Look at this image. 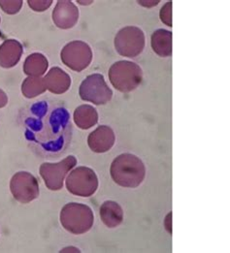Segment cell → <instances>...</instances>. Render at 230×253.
Here are the masks:
<instances>
[{
  "instance_id": "6da1fadb",
  "label": "cell",
  "mask_w": 230,
  "mask_h": 253,
  "mask_svg": "<svg viewBox=\"0 0 230 253\" xmlns=\"http://www.w3.org/2000/svg\"><path fill=\"white\" fill-rule=\"evenodd\" d=\"M22 123L27 142L41 155H58L70 142V115L64 107L53 102L32 104L25 111Z\"/></svg>"
},
{
  "instance_id": "7a4b0ae2",
  "label": "cell",
  "mask_w": 230,
  "mask_h": 253,
  "mask_svg": "<svg viewBox=\"0 0 230 253\" xmlns=\"http://www.w3.org/2000/svg\"><path fill=\"white\" fill-rule=\"evenodd\" d=\"M110 174L113 180L120 186L136 188L145 178L146 167L138 156L123 153L113 160Z\"/></svg>"
},
{
  "instance_id": "3957f363",
  "label": "cell",
  "mask_w": 230,
  "mask_h": 253,
  "mask_svg": "<svg viewBox=\"0 0 230 253\" xmlns=\"http://www.w3.org/2000/svg\"><path fill=\"white\" fill-rule=\"evenodd\" d=\"M94 222L92 209L80 203H68L60 211V223L66 231L82 235L90 231Z\"/></svg>"
},
{
  "instance_id": "277c9868",
  "label": "cell",
  "mask_w": 230,
  "mask_h": 253,
  "mask_svg": "<svg viewBox=\"0 0 230 253\" xmlns=\"http://www.w3.org/2000/svg\"><path fill=\"white\" fill-rule=\"evenodd\" d=\"M109 80L112 85L121 92H130L136 89L143 80L141 67L132 61L121 60L109 69Z\"/></svg>"
},
{
  "instance_id": "5b68a950",
  "label": "cell",
  "mask_w": 230,
  "mask_h": 253,
  "mask_svg": "<svg viewBox=\"0 0 230 253\" xmlns=\"http://www.w3.org/2000/svg\"><path fill=\"white\" fill-rule=\"evenodd\" d=\"M67 190L79 197H91L98 188V177L95 172L88 167H78L66 177Z\"/></svg>"
},
{
  "instance_id": "8992f818",
  "label": "cell",
  "mask_w": 230,
  "mask_h": 253,
  "mask_svg": "<svg viewBox=\"0 0 230 253\" xmlns=\"http://www.w3.org/2000/svg\"><path fill=\"white\" fill-rule=\"evenodd\" d=\"M79 95L82 100L95 105H105L112 99L113 91L101 74L87 77L81 84Z\"/></svg>"
},
{
  "instance_id": "52a82bcc",
  "label": "cell",
  "mask_w": 230,
  "mask_h": 253,
  "mask_svg": "<svg viewBox=\"0 0 230 253\" xmlns=\"http://www.w3.org/2000/svg\"><path fill=\"white\" fill-rule=\"evenodd\" d=\"M115 48L125 57H136L145 48V34L139 27L127 26L116 35Z\"/></svg>"
},
{
  "instance_id": "ba28073f",
  "label": "cell",
  "mask_w": 230,
  "mask_h": 253,
  "mask_svg": "<svg viewBox=\"0 0 230 253\" xmlns=\"http://www.w3.org/2000/svg\"><path fill=\"white\" fill-rule=\"evenodd\" d=\"M60 58L68 68L81 72L91 64L92 51L86 42L72 41L63 47L60 52Z\"/></svg>"
},
{
  "instance_id": "9c48e42d",
  "label": "cell",
  "mask_w": 230,
  "mask_h": 253,
  "mask_svg": "<svg viewBox=\"0 0 230 253\" xmlns=\"http://www.w3.org/2000/svg\"><path fill=\"white\" fill-rule=\"evenodd\" d=\"M76 164L75 156L69 155L57 163H43L40 166V175L46 186L50 190L56 191L62 188L64 178Z\"/></svg>"
},
{
  "instance_id": "30bf717a",
  "label": "cell",
  "mask_w": 230,
  "mask_h": 253,
  "mask_svg": "<svg viewBox=\"0 0 230 253\" xmlns=\"http://www.w3.org/2000/svg\"><path fill=\"white\" fill-rule=\"evenodd\" d=\"M10 190L13 197L23 204L32 202L40 193L37 178L28 172L16 173L11 178Z\"/></svg>"
},
{
  "instance_id": "8fae6325",
  "label": "cell",
  "mask_w": 230,
  "mask_h": 253,
  "mask_svg": "<svg viewBox=\"0 0 230 253\" xmlns=\"http://www.w3.org/2000/svg\"><path fill=\"white\" fill-rule=\"evenodd\" d=\"M79 20V10L72 1H57L52 11V22L58 28L69 29L75 26Z\"/></svg>"
},
{
  "instance_id": "7c38bea8",
  "label": "cell",
  "mask_w": 230,
  "mask_h": 253,
  "mask_svg": "<svg viewBox=\"0 0 230 253\" xmlns=\"http://www.w3.org/2000/svg\"><path fill=\"white\" fill-rule=\"evenodd\" d=\"M116 141L113 129L107 126H101L93 130L88 138L90 149L96 153H104L110 151Z\"/></svg>"
},
{
  "instance_id": "4fadbf2b",
  "label": "cell",
  "mask_w": 230,
  "mask_h": 253,
  "mask_svg": "<svg viewBox=\"0 0 230 253\" xmlns=\"http://www.w3.org/2000/svg\"><path fill=\"white\" fill-rule=\"evenodd\" d=\"M23 45L15 40L8 39L0 45V66L3 68H12L16 66L23 54Z\"/></svg>"
},
{
  "instance_id": "5bb4252c",
  "label": "cell",
  "mask_w": 230,
  "mask_h": 253,
  "mask_svg": "<svg viewBox=\"0 0 230 253\" xmlns=\"http://www.w3.org/2000/svg\"><path fill=\"white\" fill-rule=\"evenodd\" d=\"M44 83L51 93L62 94L70 88L71 78L59 67H52L44 78Z\"/></svg>"
},
{
  "instance_id": "9a60e30c",
  "label": "cell",
  "mask_w": 230,
  "mask_h": 253,
  "mask_svg": "<svg viewBox=\"0 0 230 253\" xmlns=\"http://www.w3.org/2000/svg\"><path fill=\"white\" fill-rule=\"evenodd\" d=\"M100 217L108 228H116L124 220V211L118 203L106 201L100 207Z\"/></svg>"
},
{
  "instance_id": "2e32d148",
  "label": "cell",
  "mask_w": 230,
  "mask_h": 253,
  "mask_svg": "<svg viewBox=\"0 0 230 253\" xmlns=\"http://www.w3.org/2000/svg\"><path fill=\"white\" fill-rule=\"evenodd\" d=\"M152 48L153 51L161 56L172 55V32L165 29H157L152 35Z\"/></svg>"
},
{
  "instance_id": "e0dca14e",
  "label": "cell",
  "mask_w": 230,
  "mask_h": 253,
  "mask_svg": "<svg viewBox=\"0 0 230 253\" xmlns=\"http://www.w3.org/2000/svg\"><path fill=\"white\" fill-rule=\"evenodd\" d=\"M49 66L47 57L42 53H31L24 63V72L28 77L43 76Z\"/></svg>"
},
{
  "instance_id": "ac0fdd59",
  "label": "cell",
  "mask_w": 230,
  "mask_h": 253,
  "mask_svg": "<svg viewBox=\"0 0 230 253\" xmlns=\"http://www.w3.org/2000/svg\"><path fill=\"white\" fill-rule=\"evenodd\" d=\"M74 122L81 129H90L98 122V114L95 108L91 105L79 106L74 112Z\"/></svg>"
},
{
  "instance_id": "d6986e66",
  "label": "cell",
  "mask_w": 230,
  "mask_h": 253,
  "mask_svg": "<svg viewBox=\"0 0 230 253\" xmlns=\"http://www.w3.org/2000/svg\"><path fill=\"white\" fill-rule=\"evenodd\" d=\"M46 90L44 79L41 77H27L22 84V92L26 98H34Z\"/></svg>"
},
{
  "instance_id": "ffe728a7",
  "label": "cell",
  "mask_w": 230,
  "mask_h": 253,
  "mask_svg": "<svg viewBox=\"0 0 230 253\" xmlns=\"http://www.w3.org/2000/svg\"><path fill=\"white\" fill-rule=\"evenodd\" d=\"M23 6L22 0H0V8L9 15L17 14Z\"/></svg>"
},
{
  "instance_id": "44dd1931",
  "label": "cell",
  "mask_w": 230,
  "mask_h": 253,
  "mask_svg": "<svg viewBox=\"0 0 230 253\" xmlns=\"http://www.w3.org/2000/svg\"><path fill=\"white\" fill-rule=\"evenodd\" d=\"M160 20L167 26H172V2H167L160 10Z\"/></svg>"
},
{
  "instance_id": "7402d4cb",
  "label": "cell",
  "mask_w": 230,
  "mask_h": 253,
  "mask_svg": "<svg viewBox=\"0 0 230 253\" xmlns=\"http://www.w3.org/2000/svg\"><path fill=\"white\" fill-rule=\"evenodd\" d=\"M28 6L35 12H43L51 7V0H28Z\"/></svg>"
},
{
  "instance_id": "603a6c76",
  "label": "cell",
  "mask_w": 230,
  "mask_h": 253,
  "mask_svg": "<svg viewBox=\"0 0 230 253\" xmlns=\"http://www.w3.org/2000/svg\"><path fill=\"white\" fill-rule=\"evenodd\" d=\"M164 225L166 230L171 234L172 233V212H169L164 220Z\"/></svg>"
},
{
  "instance_id": "cb8c5ba5",
  "label": "cell",
  "mask_w": 230,
  "mask_h": 253,
  "mask_svg": "<svg viewBox=\"0 0 230 253\" xmlns=\"http://www.w3.org/2000/svg\"><path fill=\"white\" fill-rule=\"evenodd\" d=\"M7 104H8V96L2 89H0V108L5 107Z\"/></svg>"
},
{
  "instance_id": "d4e9b609",
  "label": "cell",
  "mask_w": 230,
  "mask_h": 253,
  "mask_svg": "<svg viewBox=\"0 0 230 253\" xmlns=\"http://www.w3.org/2000/svg\"><path fill=\"white\" fill-rule=\"evenodd\" d=\"M138 3L142 6H145V7H153V6H156L159 1H138Z\"/></svg>"
},
{
  "instance_id": "484cf974",
  "label": "cell",
  "mask_w": 230,
  "mask_h": 253,
  "mask_svg": "<svg viewBox=\"0 0 230 253\" xmlns=\"http://www.w3.org/2000/svg\"><path fill=\"white\" fill-rule=\"evenodd\" d=\"M79 3L82 4V5H85V4H91V3H92V1H87V2H85V1H79Z\"/></svg>"
},
{
  "instance_id": "4316f807",
  "label": "cell",
  "mask_w": 230,
  "mask_h": 253,
  "mask_svg": "<svg viewBox=\"0 0 230 253\" xmlns=\"http://www.w3.org/2000/svg\"><path fill=\"white\" fill-rule=\"evenodd\" d=\"M0 37H1V32H0Z\"/></svg>"
},
{
  "instance_id": "83f0119b",
  "label": "cell",
  "mask_w": 230,
  "mask_h": 253,
  "mask_svg": "<svg viewBox=\"0 0 230 253\" xmlns=\"http://www.w3.org/2000/svg\"><path fill=\"white\" fill-rule=\"evenodd\" d=\"M0 22H1V20H0Z\"/></svg>"
}]
</instances>
